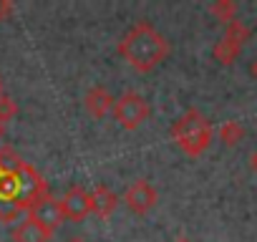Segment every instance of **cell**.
I'll return each mask as SVG.
<instances>
[{
    "label": "cell",
    "mask_w": 257,
    "mask_h": 242,
    "mask_svg": "<svg viewBox=\"0 0 257 242\" xmlns=\"http://www.w3.org/2000/svg\"><path fill=\"white\" fill-rule=\"evenodd\" d=\"M66 242H86V239H83V237H68Z\"/></svg>",
    "instance_id": "cell-18"
},
{
    "label": "cell",
    "mask_w": 257,
    "mask_h": 242,
    "mask_svg": "<svg viewBox=\"0 0 257 242\" xmlns=\"http://www.w3.org/2000/svg\"><path fill=\"white\" fill-rule=\"evenodd\" d=\"M239 51H242V46H239V43H234L232 38L222 36V38L214 43V48H212V56H214V61H219V63L229 66V63H234V58L239 56Z\"/></svg>",
    "instance_id": "cell-11"
},
{
    "label": "cell",
    "mask_w": 257,
    "mask_h": 242,
    "mask_svg": "<svg viewBox=\"0 0 257 242\" xmlns=\"http://www.w3.org/2000/svg\"><path fill=\"white\" fill-rule=\"evenodd\" d=\"M212 137H214V129L199 108H187L172 124V139L187 157H202L209 149Z\"/></svg>",
    "instance_id": "cell-2"
},
{
    "label": "cell",
    "mask_w": 257,
    "mask_h": 242,
    "mask_svg": "<svg viewBox=\"0 0 257 242\" xmlns=\"http://www.w3.org/2000/svg\"><path fill=\"white\" fill-rule=\"evenodd\" d=\"M18 182H21V189H18V197H16V207H18V212H26L36 199H41V197H46L48 194V182H46V177L36 169V167H31L28 162H23L21 164V169H18Z\"/></svg>",
    "instance_id": "cell-4"
},
{
    "label": "cell",
    "mask_w": 257,
    "mask_h": 242,
    "mask_svg": "<svg viewBox=\"0 0 257 242\" xmlns=\"http://www.w3.org/2000/svg\"><path fill=\"white\" fill-rule=\"evenodd\" d=\"M26 212H28V219H33V222H38V224L48 227L51 232H56V229H58V224L63 222L61 202H58V199H53L51 194H46V197L36 199Z\"/></svg>",
    "instance_id": "cell-6"
},
{
    "label": "cell",
    "mask_w": 257,
    "mask_h": 242,
    "mask_svg": "<svg viewBox=\"0 0 257 242\" xmlns=\"http://www.w3.org/2000/svg\"><path fill=\"white\" fill-rule=\"evenodd\" d=\"M3 132H6V127H3V124H0V139H3Z\"/></svg>",
    "instance_id": "cell-21"
},
{
    "label": "cell",
    "mask_w": 257,
    "mask_h": 242,
    "mask_svg": "<svg viewBox=\"0 0 257 242\" xmlns=\"http://www.w3.org/2000/svg\"><path fill=\"white\" fill-rule=\"evenodd\" d=\"M111 111H113V118L118 121V124L132 132V129H139L149 118L152 106L139 91H123L118 98H113V108Z\"/></svg>",
    "instance_id": "cell-3"
},
{
    "label": "cell",
    "mask_w": 257,
    "mask_h": 242,
    "mask_svg": "<svg viewBox=\"0 0 257 242\" xmlns=\"http://www.w3.org/2000/svg\"><path fill=\"white\" fill-rule=\"evenodd\" d=\"M252 76L257 78V58H254V63H252Z\"/></svg>",
    "instance_id": "cell-19"
},
{
    "label": "cell",
    "mask_w": 257,
    "mask_h": 242,
    "mask_svg": "<svg viewBox=\"0 0 257 242\" xmlns=\"http://www.w3.org/2000/svg\"><path fill=\"white\" fill-rule=\"evenodd\" d=\"M209 16L227 26L237 18V3H232V0H214V3L209 6Z\"/></svg>",
    "instance_id": "cell-13"
},
{
    "label": "cell",
    "mask_w": 257,
    "mask_h": 242,
    "mask_svg": "<svg viewBox=\"0 0 257 242\" xmlns=\"http://www.w3.org/2000/svg\"><path fill=\"white\" fill-rule=\"evenodd\" d=\"M61 212L63 219H73V222L86 219L91 214V194L83 187H71L61 199Z\"/></svg>",
    "instance_id": "cell-7"
},
{
    "label": "cell",
    "mask_w": 257,
    "mask_h": 242,
    "mask_svg": "<svg viewBox=\"0 0 257 242\" xmlns=\"http://www.w3.org/2000/svg\"><path fill=\"white\" fill-rule=\"evenodd\" d=\"M174 242H189V237H177Z\"/></svg>",
    "instance_id": "cell-20"
},
{
    "label": "cell",
    "mask_w": 257,
    "mask_h": 242,
    "mask_svg": "<svg viewBox=\"0 0 257 242\" xmlns=\"http://www.w3.org/2000/svg\"><path fill=\"white\" fill-rule=\"evenodd\" d=\"M16 6L11 3V0H0V21H6L8 16H13Z\"/></svg>",
    "instance_id": "cell-16"
},
{
    "label": "cell",
    "mask_w": 257,
    "mask_h": 242,
    "mask_svg": "<svg viewBox=\"0 0 257 242\" xmlns=\"http://www.w3.org/2000/svg\"><path fill=\"white\" fill-rule=\"evenodd\" d=\"M224 36H227V38H232L234 43L244 46V43H247V38L252 36V31H249V28H247L242 21H237V18H234L232 23H227V28H224Z\"/></svg>",
    "instance_id": "cell-14"
},
{
    "label": "cell",
    "mask_w": 257,
    "mask_h": 242,
    "mask_svg": "<svg viewBox=\"0 0 257 242\" xmlns=\"http://www.w3.org/2000/svg\"><path fill=\"white\" fill-rule=\"evenodd\" d=\"M169 51H172V46H169L167 36H162L149 21L134 23L118 41V53L126 58L128 66L142 73L157 68L169 56Z\"/></svg>",
    "instance_id": "cell-1"
},
{
    "label": "cell",
    "mask_w": 257,
    "mask_h": 242,
    "mask_svg": "<svg viewBox=\"0 0 257 242\" xmlns=\"http://www.w3.org/2000/svg\"><path fill=\"white\" fill-rule=\"evenodd\" d=\"M249 164H252V169L257 172V149L252 152V157H249Z\"/></svg>",
    "instance_id": "cell-17"
},
{
    "label": "cell",
    "mask_w": 257,
    "mask_h": 242,
    "mask_svg": "<svg viewBox=\"0 0 257 242\" xmlns=\"http://www.w3.org/2000/svg\"><path fill=\"white\" fill-rule=\"evenodd\" d=\"M0 96H3V78H0Z\"/></svg>",
    "instance_id": "cell-22"
},
{
    "label": "cell",
    "mask_w": 257,
    "mask_h": 242,
    "mask_svg": "<svg viewBox=\"0 0 257 242\" xmlns=\"http://www.w3.org/2000/svg\"><path fill=\"white\" fill-rule=\"evenodd\" d=\"M16 116H18V103H16L11 96H6V93H3V96H0V124L6 127L8 121H11V118H16Z\"/></svg>",
    "instance_id": "cell-15"
},
{
    "label": "cell",
    "mask_w": 257,
    "mask_h": 242,
    "mask_svg": "<svg viewBox=\"0 0 257 242\" xmlns=\"http://www.w3.org/2000/svg\"><path fill=\"white\" fill-rule=\"evenodd\" d=\"M83 106H86V111L91 116L101 118V116H106L113 108V96L108 93L106 86H91L86 91V96H83Z\"/></svg>",
    "instance_id": "cell-8"
},
{
    "label": "cell",
    "mask_w": 257,
    "mask_h": 242,
    "mask_svg": "<svg viewBox=\"0 0 257 242\" xmlns=\"http://www.w3.org/2000/svg\"><path fill=\"white\" fill-rule=\"evenodd\" d=\"M91 194V212L96 214V217H111V212L116 209V204H118V197L106 187V184H98L93 192H88Z\"/></svg>",
    "instance_id": "cell-9"
},
{
    "label": "cell",
    "mask_w": 257,
    "mask_h": 242,
    "mask_svg": "<svg viewBox=\"0 0 257 242\" xmlns=\"http://www.w3.org/2000/svg\"><path fill=\"white\" fill-rule=\"evenodd\" d=\"M51 237H53V232L48 227L33 222V219H26V222H21L13 229V239L16 242H51Z\"/></svg>",
    "instance_id": "cell-10"
},
{
    "label": "cell",
    "mask_w": 257,
    "mask_h": 242,
    "mask_svg": "<svg viewBox=\"0 0 257 242\" xmlns=\"http://www.w3.org/2000/svg\"><path fill=\"white\" fill-rule=\"evenodd\" d=\"M123 202H126V207L132 209V212L147 214V212L159 202V194H157V189H154L147 179H137V182H132V184L126 187Z\"/></svg>",
    "instance_id": "cell-5"
},
{
    "label": "cell",
    "mask_w": 257,
    "mask_h": 242,
    "mask_svg": "<svg viewBox=\"0 0 257 242\" xmlns=\"http://www.w3.org/2000/svg\"><path fill=\"white\" fill-rule=\"evenodd\" d=\"M244 139V127L239 124V121H222V127H219V142L224 147H237L239 142Z\"/></svg>",
    "instance_id": "cell-12"
}]
</instances>
